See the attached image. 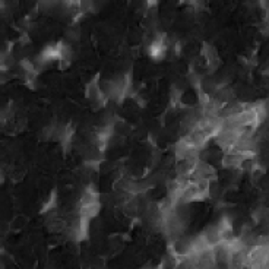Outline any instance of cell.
Here are the masks:
<instances>
[{
	"mask_svg": "<svg viewBox=\"0 0 269 269\" xmlns=\"http://www.w3.org/2000/svg\"><path fill=\"white\" fill-rule=\"evenodd\" d=\"M245 160H249L245 154L239 152H224L221 158V166L228 170H240Z\"/></svg>",
	"mask_w": 269,
	"mask_h": 269,
	"instance_id": "7a4b0ae2",
	"label": "cell"
},
{
	"mask_svg": "<svg viewBox=\"0 0 269 269\" xmlns=\"http://www.w3.org/2000/svg\"><path fill=\"white\" fill-rule=\"evenodd\" d=\"M85 94H87L88 99L91 101V104L94 105V108H101V107H104L105 102H107V98H108V97L105 95V92L101 90L99 84H98V76L94 78L90 84L87 85Z\"/></svg>",
	"mask_w": 269,
	"mask_h": 269,
	"instance_id": "6da1fadb",
	"label": "cell"
},
{
	"mask_svg": "<svg viewBox=\"0 0 269 269\" xmlns=\"http://www.w3.org/2000/svg\"><path fill=\"white\" fill-rule=\"evenodd\" d=\"M147 269H161V268H160V265H158V267H149V268H147Z\"/></svg>",
	"mask_w": 269,
	"mask_h": 269,
	"instance_id": "8992f818",
	"label": "cell"
},
{
	"mask_svg": "<svg viewBox=\"0 0 269 269\" xmlns=\"http://www.w3.org/2000/svg\"><path fill=\"white\" fill-rule=\"evenodd\" d=\"M202 56L206 62V66L209 71H215L220 65V56L215 50V47H212L211 44L205 43L203 44V49H202Z\"/></svg>",
	"mask_w": 269,
	"mask_h": 269,
	"instance_id": "3957f363",
	"label": "cell"
},
{
	"mask_svg": "<svg viewBox=\"0 0 269 269\" xmlns=\"http://www.w3.org/2000/svg\"><path fill=\"white\" fill-rule=\"evenodd\" d=\"M101 209V203L99 202H94V203H79L78 206V214L81 218L91 221L92 218H95L98 215Z\"/></svg>",
	"mask_w": 269,
	"mask_h": 269,
	"instance_id": "277c9868",
	"label": "cell"
},
{
	"mask_svg": "<svg viewBox=\"0 0 269 269\" xmlns=\"http://www.w3.org/2000/svg\"><path fill=\"white\" fill-rule=\"evenodd\" d=\"M202 234H203V237L206 239L208 245H209L212 249H214V247H217V246H220V245L222 243L217 224H215V225H209V227H206V228H205V231H203Z\"/></svg>",
	"mask_w": 269,
	"mask_h": 269,
	"instance_id": "5b68a950",
	"label": "cell"
}]
</instances>
